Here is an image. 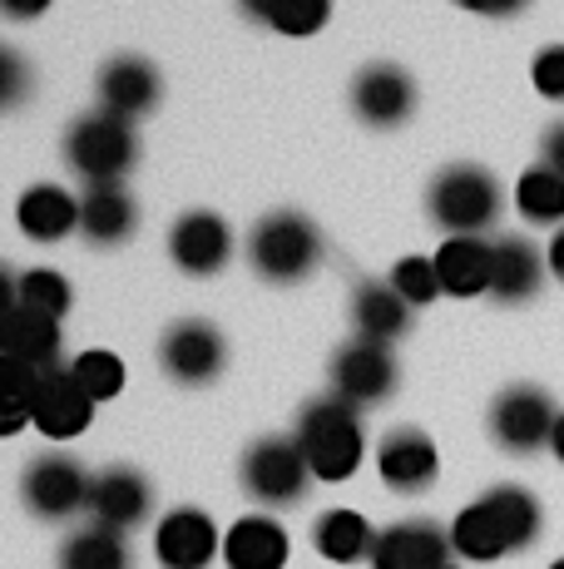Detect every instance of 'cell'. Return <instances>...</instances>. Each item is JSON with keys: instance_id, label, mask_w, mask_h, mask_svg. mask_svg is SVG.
Listing matches in <instances>:
<instances>
[{"instance_id": "obj_12", "label": "cell", "mask_w": 564, "mask_h": 569, "mask_svg": "<svg viewBox=\"0 0 564 569\" xmlns=\"http://www.w3.org/2000/svg\"><path fill=\"white\" fill-rule=\"evenodd\" d=\"M154 555L164 569H209L213 555H223V535L209 510L179 506L159 520L154 530Z\"/></svg>"}, {"instance_id": "obj_2", "label": "cell", "mask_w": 564, "mask_h": 569, "mask_svg": "<svg viewBox=\"0 0 564 569\" xmlns=\"http://www.w3.org/2000/svg\"><path fill=\"white\" fill-rule=\"evenodd\" d=\"M292 441L302 446L312 466V480H328V486H342L346 476H356V466L366 461V431L356 407H346L338 397H318L308 401L298 416V431Z\"/></svg>"}, {"instance_id": "obj_30", "label": "cell", "mask_w": 564, "mask_h": 569, "mask_svg": "<svg viewBox=\"0 0 564 569\" xmlns=\"http://www.w3.org/2000/svg\"><path fill=\"white\" fill-rule=\"evenodd\" d=\"M70 371H74L80 391L94 401V407H100V401H114L119 391H124V381H129L124 362H119L114 352H104V347H90V352H80L70 362Z\"/></svg>"}, {"instance_id": "obj_22", "label": "cell", "mask_w": 564, "mask_h": 569, "mask_svg": "<svg viewBox=\"0 0 564 569\" xmlns=\"http://www.w3.org/2000/svg\"><path fill=\"white\" fill-rule=\"evenodd\" d=\"M139 228V203L129 199L124 183H94L80 193V233L90 243H124Z\"/></svg>"}, {"instance_id": "obj_3", "label": "cell", "mask_w": 564, "mask_h": 569, "mask_svg": "<svg viewBox=\"0 0 564 569\" xmlns=\"http://www.w3.org/2000/svg\"><path fill=\"white\" fill-rule=\"evenodd\" d=\"M322 258V233L312 218L278 208V213L258 218L253 233H248V262L253 272H263L268 282H298L318 268Z\"/></svg>"}, {"instance_id": "obj_10", "label": "cell", "mask_w": 564, "mask_h": 569, "mask_svg": "<svg viewBox=\"0 0 564 569\" xmlns=\"http://www.w3.org/2000/svg\"><path fill=\"white\" fill-rule=\"evenodd\" d=\"M555 421H560L555 401H550V391H540V387H505L491 407V436L515 456L550 446Z\"/></svg>"}, {"instance_id": "obj_15", "label": "cell", "mask_w": 564, "mask_h": 569, "mask_svg": "<svg viewBox=\"0 0 564 569\" xmlns=\"http://www.w3.org/2000/svg\"><path fill=\"white\" fill-rule=\"evenodd\" d=\"M376 470H382V480L392 490L411 496V490H426L441 476V451L426 431L401 426V431H386V441L376 446Z\"/></svg>"}, {"instance_id": "obj_27", "label": "cell", "mask_w": 564, "mask_h": 569, "mask_svg": "<svg viewBox=\"0 0 564 569\" xmlns=\"http://www.w3.org/2000/svg\"><path fill=\"white\" fill-rule=\"evenodd\" d=\"M60 569H129V545L104 525H84L60 545Z\"/></svg>"}, {"instance_id": "obj_13", "label": "cell", "mask_w": 564, "mask_h": 569, "mask_svg": "<svg viewBox=\"0 0 564 569\" xmlns=\"http://www.w3.org/2000/svg\"><path fill=\"white\" fill-rule=\"evenodd\" d=\"M94 421V401L80 391L70 367L56 371H40V387H36V411H30V426L50 441H74L80 431H90Z\"/></svg>"}, {"instance_id": "obj_35", "label": "cell", "mask_w": 564, "mask_h": 569, "mask_svg": "<svg viewBox=\"0 0 564 569\" xmlns=\"http://www.w3.org/2000/svg\"><path fill=\"white\" fill-rule=\"evenodd\" d=\"M26 94V64L16 50H0V104H20Z\"/></svg>"}, {"instance_id": "obj_20", "label": "cell", "mask_w": 564, "mask_h": 569, "mask_svg": "<svg viewBox=\"0 0 564 569\" xmlns=\"http://www.w3.org/2000/svg\"><path fill=\"white\" fill-rule=\"evenodd\" d=\"M292 540L273 516H243L223 535V565L228 569H288Z\"/></svg>"}, {"instance_id": "obj_36", "label": "cell", "mask_w": 564, "mask_h": 569, "mask_svg": "<svg viewBox=\"0 0 564 569\" xmlns=\"http://www.w3.org/2000/svg\"><path fill=\"white\" fill-rule=\"evenodd\" d=\"M540 163H545V169H555V173H564V119H560V124H550L545 139H540Z\"/></svg>"}, {"instance_id": "obj_8", "label": "cell", "mask_w": 564, "mask_h": 569, "mask_svg": "<svg viewBox=\"0 0 564 569\" xmlns=\"http://www.w3.org/2000/svg\"><path fill=\"white\" fill-rule=\"evenodd\" d=\"M396 387V357L392 347L366 342V337H352V342L338 347L332 357V397L346 401V407H376L386 401Z\"/></svg>"}, {"instance_id": "obj_25", "label": "cell", "mask_w": 564, "mask_h": 569, "mask_svg": "<svg viewBox=\"0 0 564 569\" xmlns=\"http://www.w3.org/2000/svg\"><path fill=\"white\" fill-rule=\"evenodd\" d=\"M545 282V258L525 238H501L495 243V272H491V298L501 302H525Z\"/></svg>"}, {"instance_id": "obj_28", "label": "cell", "mask_w": 564, "mask_h": 569, "mask_svg": "<svg viewBox=\"0 0 564 569\" xmlns=\"http://www.w3.org/2000/svg\"><path fill=\"white\" fill-rule=\"evenodd\" d=\"M515 208L530 218V223H545V228H564V173L545 169V163H535V169L520 173L515 183Z\"/></svg>"}, {"instance_id": "obj_37", "label": "cell", "mask_w": 564, "mask_h": 569, "mask_svg": "<svg viewBox=\"0 0 564 569\" xmlns=\"http://www.w3.org/2000/svg\"><path fill=\"white\" fill-rule=\"evenodd\" d=\"M545 262H550V272H555V278H564V228L555 238H550V253H545Z\"/></svg>"}, {"instance_id": "obj_7", "label": "cell", "mask_w": 564, "mask_h": 569, "mask_svg": "<svg viewBox=\"0 0 564 569\" xmlns=\"http://www.w3.org/2000/svg\"><path fill=\"white\" fill-rule=\"evenodd\" d=\"M90 490L94 476L70 456H40V461L26 466V480H20V496L36 510L40 520H70L80 510H90Z\"/></svg>"}, {"instance_id": "obj_6", "label": "cell", "mask_w": 564, "mask_h": 569, "mask_svg": "<svg viewBox=\"0 0 564 569\" xmlns=\"http://www.w3.org/2000/svg\"><path fill=\"white\" fill-rule=\"evenodd\" d=\"M312 486V466L302 456V446L292 436H263V441L248 446L243 456V490L258 506H298Z\"/></svg>"}, {"instance_id": "obj_34", "label": "cell", "mask_w": 564, "mask_h": 569, "mask_svg": "<svg viewBox=\"0 0 564 569\" xmlns=\"http://www.w3.org/2000/svg\"><path fill=\"white\" fill-rule=\"evenodd\" d=\"M530 80L545 100H564V46H545L530 64Z\"/></svg>"}, {"instance_id": "obj_24", "label": "cell", "mask_w": 564, "mask_h": 569, "mask_svg": "<svg viewBox=\"0 0 564 569\" xmlns=\"http://www.w3.org/2000/svg\"><path fill=\"white\" fill-rule=\"evenodd\" d=\"M60 347H64V332H60L56 317H40V312H26V308L6 312V352H10V362H26L36 371H56L60 367Z\"/></svg>"}, {"instance_id": "obj_17", "label": "cell", "mask_w": 564, "mask_h": 569, "mask_svg": "<svg viewBox=\"0 0 564 569\" xmlns=\"http://www.w3.org/2000/svg\"><path fill=\"white\" fill-rule=\"evenodd\" d=\"M159 70L144 60V54H114L110 64L100 70V104H104V114H114V119H139V114H149V109L159 104Z\"/></svg>"}, {"instance_id": "obj_9", "label": "cell", "mask_w": 564, "mask_h": 569, "mask_svg": "<svg viewBox=\"0 0 564 569\" xmlns=\"http://www.w3.org/2000/svg\"><path fill=\"white\" fill-rule=\"evenodd\" d=\"M223 362H228V342L219 327L203 322V317L173 322L164 332V342H159V367H164L179 387H209L223 371Z\"/></svg>"}, {"instance_id": "obj_4", "label": "cell", "mask_w": 564, "mask_h": 569, "mask_svg": "<svg viewBox=\"0 0 564 569\" xmlns=\"http://www.w3.org/2000/svg\"><path fill=\"white\" fill-rule=\"evenodd\" d=\"M501 203H505V193L495 183V173L475 169V163H451L446 173H436L431 199H426L431 218L451 238H481L501 218Z\"/></svg>"}, {"instance_id": "obj_39", "label": "cell", "mask_w": 564, "mask_h": 569, "mask_svg": "<svg viewBox=\"0 0 564 569\" xmlns=\"http://www.w3.org/2000/svg\"><path fill=\"white\" fill-rule=\"evenodd\" d=\"M446 569H465V565H455V560H451V565H446Z\"/></svg>"}, {"instance_id": "obj_1", "label": "cell", "mask_w": 564, "mask_h": 569, "mask_svg": "<svg viewBox=\"0 0 564 569\" xmlns=\"http://www.w3.org/2000/svg\"><path fill=\"white\" fill-rule=\"evenodd\" d=\"M540 540V500L520 486H495L455 516L451 550L465 565H495L510 550H530Z\"/></svg>"}, {"instance_id": "obj_18", "label": "cell", "mask_w": 564, "mask_h": 569, "mask_svg": "<svg viewBox=\"0 0 564 569\" xmlns=\"http://www.w3.org/2000/svg\"><path fill=\"white\" fill-rule=\"evenodd\" d=\"M149 506H154V490H149V480L139 476V470L114 466V470H104V476H94L90 520L104 525V530H114V535L134 530V525L149 516Z\"/></svg>"}, {"instance_id": "obj_23", "label": "cell", "mask_w": 564, "mask_h": 569, "mask_svg": "<svg viewBox=\"0 0 564 569\" xmlns=\"http://www.w3.org/2000/svg\"><path fill=\"white\" fill-rule=\"evenodd\" d=\"M352 327H356V337H366V342L392 347L396 337H406L411 308L392 282H362V288L352 292Z\"/></svg>"}, {"instance_id": "obj_33", "label": "cell", "mask_w": 564, "mask_h": 569, "mask_svg": "<svg viewBox=\"0 0 564 569\" xmlns=\"http://www.w3.org/2000/svg\"><path fill=\"white\" fill-rule=\"evenodd\" d=\"M36 387H40V371L26 362H10V391H6V411H0V431L16 436L20 426L30 421L36 411Z\"/></svg>"}, {"instance_id": "obj_29", "label": "cell", "mask_w": 564, "mask_h": 569, "mask_svg": "<svg viewBox=\"0 0 564 569\" xmlns=\"http://www.w3.org/2000/svg\"><path fill=\"white\" fill-rule=\"evenodd\" d=\"M70 302H74V292H70V282H64V272L56 268H30V272H16V308H26V312H40V317H60L70 312Z\"/></svg>"}, {"instance_id": "obj_14", "label": "cell", "mask_w": 564, "mask_h": 569, "mask_svg": "<svg viewBox=\"0 0 564 569\" xmlns=\"http://www.w3.org/2000/svg\"><path fill=\"white\" fill-rule=\"evenodd\" d=\"M451 555V530H436L431 520H401L376 530L372 569H446Z\"/></svg>"}, {"instance_id": "obj_21", "label": "cell", "mask_w": 564, "mask_h": 569, "mask_svg": "<svg viewBox=\"0 0 564 569\" xmlns=\"http://www.w3.org/2000/svg\"><path fill=\"white\" fill-rule=\"evenodd\" d=\"M16 223L36 243H60V238H70L80 228V199L70 189H60V183H36V189L20 193Z\"/></svg>"}, {"instance_id": "obj_11", "label": "cell", "mask_w": 564, "mask_h": 569, "mask_svg": "<svg viewBox=\"0 0 564 569\" xmlns=\"http://www.w3.org/2000/svg\"><path fill=\"white\" fill-rule=\"evenodd\" d=\"M169 258L189 278H213L233 258V228L209 208H189L179 223L169 228Z\"/></svg>"}, {"instance_id": "obj_5", "label": "cell", "mask_w": 564, "mask_h": 569, "mask_svg": "<svg viewBox=\"0 0 564 569\" xmlns=\"http://www.w3.org/2000/svg\"><path fill=\"white\" fill-rule=\"evenodd\" d=\"M139 159V139L124 119L114 114H80L64 129V163L80 173L84 183H124V173Z\"/></svg>"}, {"instance_id": "obj_16", "label": "cell", "mask_w": 564, "mask_h": 569, "mask_svg": "<svg viewBox=\"0 0 564 569\" xmlns=\"http://www.w3.org/2000/svg\"><path fill=\"white\" fill-rule=\"evenodd\" d=\"M352 104H356V114L376 129L406 124L411 109H416V80H411L401 64H366L352 84Z\"/></svg>"}, {"instance_id": "obj_40", "label": "cell", "mask_w": 564, "mask_h": 569, "mask_svg": "<svg viewBox=\"0 0 564 569\" xmlns=\"http://www.w3.org/2000/svg\"><path fill=\"white\" fill-rule=\"evenodd\" d=\"M550 569H564V560H555V565H550Z\"/></svg>"}, {"instance_id": "obj_38", "label": "cell", "mask_w": 564, "mask_h": 569, "mask_svg": "<svg viewBox=\"0 0 564 569\" xmlns=\"http://www.w3.org/2000/svg\"><path fill=\"white\" fill-rule=\"evenodd\" d=\"M550 451L564 461V411H560V421H555V436H550Z\"/></svg>"}, {"instance_id": "obj_31", "label": "cell", "mask_w": 564, "mask_h": 569, "mask_svg": "<svg viewBox=\"0 0 564 569\" xmlns=\"http://www.w3.org/2000/svg\"><path fill=\"white\" fill-rule=\"evenodd\" d=\"M392 288L406 298V308H426L441 298V278H436V258H401L392 268Z\"/></svg>"}, {"instance_id": "obj_26", "label": "cell", "mask_w": 564, "mask_h": 569, "mask_svg": "<svg viewBox=\"0 0 564 569\" xmlns=\"http://www.w3.org/2000/svg\"><path fill=\"white\" fill-rule=\"evenodd\" d=\"M312 545H318L322 560L356 565V560H372L376 530L366 525V516H356V510H328V516L312 525Z\"/></svg>"}, {"instance_id": "obj_19", "label": "cell", "mask_w": 564, "mask_h": 569, "mask_svg": "<svg viewBox=\"0 0 564 569\" xmlns=\"http://www.w3.org/2000/svg\"><path fill=\"white\" fill-rule=\"evenodd\" d=\"M491 272H495V243H485V238H446L436 248V278L446 298L491 292Z\"/></svg>"}, {"instance_id": "obj_32", "label": "cell", "mask_w": 564, "mask_h": 569, "mask_svg": "<svg viewBox=\"0 0 564 569\" xmlns=\"http://www.w3.org/2000/svg\"><path fill=\"white\" fill-rule=\"evenodd\" d=\"M248 16H258L273 30H288V36H318L332 10L322 0H308V6H248Z\"/></svg>"}]
</instances>
